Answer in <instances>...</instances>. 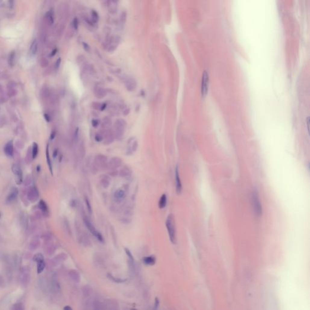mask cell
<instances>
[{
    "label": "cell",
    "mask_w": 310,
    "mask_h": 310,
    "mask_svg": "<svg viewBox=\"0 0 310 310\" xmlns=\"http://www.w3.org/2000/svg\"><path fill=\"white\" fill-rule=\"evenodd\" d=\"M165 225L171 242L173 244H175L176 242V228L174 218L172 214H169L168 216L165 221Z\"/></svg>",
    "instance_id": "6da1fadb"
},
{
    "label": "cell",
    "mask_w": 310,
    "mask_h": 310,
    "mask_svg": "<svg viewBox=\"0 0 310 310\" xmlns=\"http://www.w3.org/2000/svg\"><path fill=\"white\" fill-rule=\"evenodd\" d=\"M83 222H84L85 226L86 227L87 230L91 233V234L93 236H95L99 242H100L101 243H104V239L102 234L96 230V228H95V227L94 226L93 223L90 221V220L89 219V218L87 217L86 215H84V216H83Z\"/></svg>",
    "instance_id": "7a4b0ae2"
},
{
    "label": "cell",
    "mask_w": 310,
    "mask_h": 310,
    "mask_svg": "<svg viewBox=\"0 0 310 310\" xmlns=\"http://www.w3.org/2000/svg\"><path fill=\"white\" fill-rule=\"evenodd\" d=\"M30 280V271L27 267H23L19 273V282L23 287H27Z\"/></svg>",
    "instance_id": "3957f363"
},
{
    "label": "cell",
    "mask_w": 310,
    "mask_h": 310,
    "mask_svg": "<svg viewBox=\"0 0 310 310\" xmlns=\"http://www.w3.org/2000/svg\"><path fill=\"white\" fill-rule=\"evenodd\" d=\"M252 201L253 204V207L255 214L259 217L262 215V207L261 204L259 193L257 190H254L252 194Z\"/></svg>",
    "instance_id": "277c9868"
},
{
    "label": "cell",
    "mask_w": 310,
    "mask_h": 310,
    "mask_svg": "<svg viewBox=\"0 0 310 310\" xmlns=\"http://www.w3.org/2000/svg\"><path fill=\"white\" fill-rule=\"evenodd\" d=\"M108 159L106 156L102 154L97 155L94 158V165L96 168L104 170L107 168Z\"/></svg>",
    "instance_id": "5b68a950"
},
{
    "label": "cell",
    "mask_w": 310,
    "mask_h": 310,
    "mask_svg": "<svg viewBox=\"0 0 310 310\" xmlns=\"http://www.w3.org/2000/svg\"><path fill=\"white\" fill-rule=\"evenodd\" d=\"M33 260L36 264L37 273L41 274L45 267L44 258L41 253H36L33 256Z\"/></svg>",
    "instance_id": "8992f818"
},
{
    "label": "cell",
    "mask_w": 310,
    "mask_h": 310,
    "mask_svg": "<svg viewBox=\"0 0 310 310\" xmlns=\"http://www.w3.org/2000/svg\"><path fill=\"white\" fill-rule=\"evenodd\" d=\"M208 84H209V76L206 70H204L202 74V84H201V93L202 97H205L207 93L208 89Z\"/></svg>",
    "instance_id": "52a82bcc"
},
{
    "label": "cell",
    "mask_w": 310,
    "mask_h": 310,
    "mask_svg": "<svg viewBox=\"0 0 310 310\" xmlns=\"http://www.w3.org/2000/svg\"><path fill=\"white\" fill-rule=\"evenodd\" d=\"M12 170L15 176V180L17 185H20L23 182V175L21 167L18 164H14L12 167Z\"/></svg>",
    "instance_id": "ba28073f"
},
{
    "label": "cell",
    "mask_w": 310,
    "mask_h": 310,
    "mask_svg": "<svg viewBox=\"0 0 310 310\" xmlns=\"http://www.w3.org/2000/svg\"><path fill=\"white\" fill-rule=\"evenodd\" d=\"M122 159L119 157H113L108 161L107 164V168L110 170H115L122 165Z\"/></svg>",
    "instance_id": "9c48e42d"
},
{
    "label": "cell",
    "mask_w": 310,
    "mask_h": 310,
    "mask_svg": "<svg viewBox=\"0 0 310 310\" xmlns=\"http://www.w3.org/2000/svg\"><path fill=\"white\" fill-rule=\"evenodd\" d=\"M175 181H176V193L178 195H180L181 193V192H182V186L181 180H180V178L178 165H176V169H175Z\"/></svg>",
    "instance_id": "30bf717a"
},
{
    "label": "cell",
    "mask_w": 310,
    "mask_h": 310,
    "mask_svg": "<svg viewBox=\"0 0 310 310\" xmlns=\"http://www.w3.org/2000/svg\"><path fill=\"white\" fill-rule=\"evenodd\" d=\"M126 196V192L122 190V189H117L115 191L113 195V198L114 201L117 203L120 204L123 201V200L125 199Z\"/></svg>",
    "instance_id": "8fae6325"
},
{
    "label": "cell",
    "mask_w": 310,
    "mask_h": 310,
    "mask_svg": "<svg viewBox=\"0 0 310 310\" xmlns=\"http://www.w3.org/2000/svg\"><path fill=\"white\" fill-rule=\"evenodd\" d=\"M18 195V190L16 187H13L11 189L9 195H8L6 202L8 204H12L14 202L17 198Z\"/></svg>",
    "instance_id": "7c38bea8"
},
{
    "label": "cell",
    "mask_w": 310,
    "mask_h": 310,
    "mask_svg": "<svg viewBox=\"0 0 310 310\" xmlns=\"http://www.w3.org/2000/svg\"><path fill=\"white\" fill-rule=\"evenodd\" d=\"M27 198H28V199L32 202H36L38 200L39 192L36 187H33L30 188V189L29 190L28 194H27Z\"/></svg>",
    "instance_id": "4fadbf2b"
},
{
    "label": "cell",
    "mask_w": 310,
    "mask_h": 310,
    "mask_svg": "<svg viewBox=\"0 0 310 310\" xmlns=\"http://www.w3.org/2000/svg\"><path fill=\"white\" fill-rule=\"evenodd\" d=\"M4 152L5 155L9 158H12L14 155V141L12 140L9 141L5 146Z\"/></svg>",
    "instance_id": "5bb4252c"
},
{
    "label": "cell",
    "mask_w": 310,
    "mask_h": 310,
    "mask_svg": "<svg viewBox=\"0 0 310 310\" xmlns=\"http://www.w3.org/2000/svg\"><path fill=\"white\" fill-rule=\"evenodd\" d=\"M132 174V170L127 166L123 167L118 172V174L122 178H129Z\"/></svg>",
    "instance_id": "9a60e30c"
},
{
    "label": "cell",
    "mask_w": 310,
    "mask_h": 310,
    "mask_svg": "<svg viewBox=\"0 0 310 310\" xmlns=\"http://www.w3.org/2000/svg\"><path fill=\"white\" fill-rule=\"evenodd\" d=\"M129 147L126 151V155H131L133 153H134L138 149V144L136 141H130L129 142Z\"/></svg>",
    "instance_id": "2e32d148"
},
{
    "label": "cell",
    "mask_w": 310,
    "mask_h": 310,
    "mask_svg": "<svg viewBox=\"0 0 310 310\" xmlns=\"http://www.w3.org/2000/svg\"><path fill=\"white\" fill-rule=\"evenodd\" d=\"M110 177L107 174H103L99 179V183L104 189H107L110 185Z\"/></svg>",
    "instance_id": "e0dca14e"
},
{
    "label": "cell",
    "mask_w": 310,
    "mask_h": 310,
    "mask_svg": "<svg viewBox=\"0 0 310 310\" xmlns=\"http://www.w3.org/2000/svg\"><path fill=\"white\" fill-rule=\"evenodd\" d=\"M38 207H39V210H41V211L42 212V213L43 214V215H44L45 216H47L49 215V207H48L47 204L44 200L41 199L39 201V204H38Z\"/></svg>",
    "instance_id": "ac0fdd59"
},
{
    "label": "cell",
    "mask_w": 310,
    "mask_h": 310,
    "mask_svg": "<svg viewBox=\"0 0 310 310\" xmlns=\"http://www.w3.org/2000/svg\"><path fill=\"white\" fill-rule=\"evenodd\" d=\"M45 156H46V161L47 163L49 168V170L52 174H53V167H52V163L50 159V156L49 153V145L47 144L46 147V150H45Z\"/></svg>",
    "instance_id": "d6986e66"
},
{
    "label": "cell",
    "mask_w": 310,
    "mask_h": 310,
    "mask_svg": "<svg viewBox=\"0 0 310 310\" xmlns=\"http://www.w3.org/2000/svg\"><path fill=\"white\" fill-rule=\"evenodd\" d=\"M143 262L146 265L152 266L156 263V258L154 256H146L143 258Z\"/></svg>",
    "instance_id": "ffe728a7"
},
{
    "label": "cell",
    "mask_w": 310,
    "mask_h": 310,
    "mask_svg": "<svg viewBox=\"0 0 310 310\" xmlns=\"http://www.w3.org/2000/svg\"><path fill=\"white\" fill-rule=\"evenodd\" d=\"M167 204V195L165 194H163L161 195V196L159 199V203H158V207L160 209H163L166 207Z\"/></svg>",
    "instance_id": "44dd1931"
},
{
    "label": "cell",
    "mask_w": 310,
    "mask_h": 310,
    "mask_svg": "<svg viewBox=\"0 0 310 310\" xmlns=\"http://www.w3.org/2000/svg\"><path fill=\"white\" fill-rule=\"evenodd\" d=\"M38 43L36 39H34L30 45V53L32 56H33L36 54L37 50H38Z\"/></svg>",
    "instance_id": "7402d4cb"
},
{
    "label": "cell",
    "mask_w": 310,
    "mask_h": 310,
    "mask_svg": "<svg viewBox=\"0 0 310 310\" xmlns=\"http://www.w3.org/2000/svg\"><path fill=\"white\" fill-rule=\"evenodd\" d=\"M31 152H32V159H35L37 157L38 154V145L37 144L36 142H33V144L32 145V148L31 149Z\"/></svg>",
    "instance_id": "603a6c76"
},
{
    "label": "cell",
    "mask_w": 310,
    "mask_h": 310,
    "mask_svg": "<svg viewBox=\"0 0 310 310\" xmlns=\"http://www.w3.org/2000/svg\"><path fill=\"white\" fill-rule=\"evenodd\" d=\"M39 246V241L38 239H35L30 242V245H29V249L33 251V250H36Z\"/></svg>",
    "instance_id": "cb8c5ba5"
},
{
    "label": "cell",
    "mask_w": 310,
    "mask_h": 310,
    "mask_svg": "<svg viewBox=\"0 0 310 310\" xmlns=\"http://www.w3.org/2000/svg\"><path fill=\"white\" fill-rule=\"evenodd\" d=\"M127 87L128 90L130 91H132V90H135V89L136 88L135 81L132 79L129 80L127 82Z\"/></svg>",
    "instance_id": "d4e9b609"
},
{
    "label": "cell",
    "mask_w": 310,
    "mask_h": 310,
    "mask_svg": "<svg viewBox=\"0 0 310 310\" xmlns=\"http://www.w3.org/2000/svg\"><path fill=\"white\" fill-rule=\"evenodd\" d=\"M15 53L14 51L11 52L9 58H8V63L11 67H13L14 66L15 63Z\"/></svg>",
    "instance_id": "484cf974"
},
{
    "label": "cell",
    "mask_w": 310,
    "mask_h": 310,
    "mask_svg": "<svg viewBox=\"0 0 310 310\" xmlns=\"http://www.w3.org/2000/svg\"><path fill=\"white\" fill-rule=\"evenodd\" d=\"M107 277H108L110 280H111V281H113V282H116V283H123V282H126V279L124 280V279H119V278L115 277H114L113 276H112V275H111V274H110V273H108V274H107Z\"/></svg>",
    "instance_id": "4316f807"
},
{
    "label": "cell",
    "mask_w": 310,
    "mask_h": 310,
    "mask_svg": "<svg viewBox=\"0 0 310 310\" xmlns=\"http://www.w3.org/2000/svg\"><path fill=\"white\" fill-rule=\"evenodd\" d=\"M46 18L49 22L50 24H53L54 22V18H53V11L51 9L46 14Z\"/></svg>",
    "instance_id": "83f0119b"
},
{
    "label": "cell",
    "mask_w": 310,
    "mask_h": 310,
    "mask_svg": "<svg viewBox=\"0 0 310 310\" xmlns=\"http://www.w3.org/2000/svg\"><path fill=\"white\" fill-rule=\"evenodd\" d=\"M84 201H85V203H86V207H87V209L89 211V213L90 214H92V205H91V203H90V201L89 200V199L86 196L84 198Z\"/></svg>",
    "instance_id": "f1b7e54d"
},
{
    "label": "cell",
    "mask_w": 310,
    "mask_h": 310,
    "mask_svg": "<svg viewBox=\"0 0 310 310\" xmlns=\"http://www.w3.org/2000/svg\"><path fill=\"white\" fill-rule=\"evenodd\" d=\"M125 252L130 261V262H132V264H134V262H135V259H134V258H133V256L132 255V253H131V252L130 251L129 249H127V248H126L125 249Z\"/></svg>",
    "instance_id": "f546056e"
},
{
    "label": "cell",
    "mask_w": 310,
    "mask_h": 310,
    "mask_svg": "<svg viewBox=\"0 0 310 310\" xmlns=\"http://www.w3.org/2000/svg\"><path fill=\"white\" fill-rule=\"evenodd\" d=\"M12 310H24V306L21 302L17 303L13 306Z\"/></svg>",
    "instance_id": "4dcf8cb0"
},
{
    "label": "cell",
    "mask_w": 310,
    "mask_h": 310,
    "mask_svg": "<svg viewBox=\"0 0 310 310\" xmlns=\"http://www.w3.org/2000/svg\"><path fill=\"white\" fill-rule=\"evenodd\" d=\"M159 305V299L158 297H156L155 299V306L153 308V310H158Z\"/></svg>",
    "instance_id": "1f68e13d"
},
{
    "label": "cell",
    "mask_w": 310,
    "mask_h": 310,
    "mask_svg": "<svg viewBox=\"0 0 310 310\" xmlns=\"http://www.w3.org/2000/svg\"><path fill=\"white\" fill-rule=\"evenodd\" d=\"M5 286V280L4 277L0 274V287H4Z\"/></svg>",
    "instance_id": "d6a6232c"
},
{
    "label": "cell",
    "mask_w": 310,
    "mask_h": 310,
    "mask_svg": "<svg viewBox=\"0 0 310 310\" xmlns=\"http://www.w3.org/2000/svg\"><path fill=\"white\" fill-rule=\"evenodd\" d=\"M95 138L97 142H101L103 140V137L101 135H96Z\"/></svg>",
    "instance_id": "836d02e7"
},
{
    "label": "cell",
    "mask_w": 310,
    "mask_h": 310,
    "mask_svg": "<svg viewBox=\"0 0 310 310\" xmlns=\"http://www.w3.org/2000/svg\"><path fill=\"white\" fill-rule=\"evenodd\" d=\"M78 130H79V129H78V128H77V130H75V134H74V139H75V140L76 141H78V135H79V134H78V133H79V131H78Z\"/></svg>",
    "instance_id": "e575fe53"
},
{
    "label": "cell",
    "mask_w": 310,
    "mask_h": 310,
    "mask_svg": "<svg viewBox=\"0 0 310 310\" xmlns=\"http://www.w3.org/2000/svg\"><path fill=\"white\" fill-rule=\"evenodd\" d=\"M73 24H74V28H75V29H78V20H77V18H75V19H74V22H73Z\"/></svg>",
    "instance_id": "d590c367"
},
{
    "label": "cell",
    "mask_w": 310,
    "mask_h": 310,
    "mask_svg": "<svg viewBox=\"0 0 310 310\" xmlns=\"http://www.w3.org/2000/svg\"><path fill=\"white\" fill-rule=\"evenodd\" d=\"M110 174L111 176H116L118 174V172L115 170H111V171L110 172Z\"/></svg>",
    "instance_id": "8d00e7d4"
},
{
    "label": "cell",
    "mask_w": 310,
    "mask_h": 310,
    "mask_svg": "<svg viewBox=\"0 0 310 310\" xmlns=\"http://www.w3.org/2000/svg\"><path fill=\"white\" fill-rule=\"evenodd\" d=\"M60 63H61V58H59V59L57 60L56 63V64H55V67H56V69H58V68H59V65H60Z\"/></svg>",
    "instance_id": "74e56055"
},
{
    "label": "cell",
    "mask_w": 310,
    "mask_h": 310,
    "mask_svg": "<svg viewBox=\"0 0 310 310\" xmlns=\"http://www.w3.org/2000/svg\"><path fill=\"white\" fill-rule=\"evenodd\" d=\"M44 118H45V119L46 120V121H47V122H50V116H49V114H47L45 113V114H44Z\"/></svg>",
    "instance_id": "f35d334b"
},
{
    "label": "cell",
    "mask_w": 310,
    "mask_h": 310,
    "mask_svg": "<svg viewBox=\"0 0 310 310\" xmlns=\"http://www.w3.org/2000/svg\"><path fill=\"white\" fill-rule=\"evenodd\" d=\"M92 125H93V127H97V126H98V121L93 120V121H92Z\"/></svg>",
    "instance_id": "ab89813d"
},
{
    "label": "cell",
    "mask_w": 310,
    "mask_h": 310,
    "mask_svg": "<svg viewBox=\"0 0 310 310\" xmlns=\"http://www.w3.org/2000/svg\"><path fill=\"white\" fill-rule=\"evenodd\" d=\"M55 135H56V133H55V132H52V133H51V135H50V139H51V140H53V139L55 138Z\"/></svg>",
    "instance_id": "60d3db41"
},
{
    "label": "cell",
    "mask_w": 310,
    "mask_h": 310,
    "mask_svg": "<svg viewBox=\"0 0 310 310\" xmlns=\"http://www.w3.org/2000/svg\"><path fill=\"white\" fill-rule=\"evenodd\" d=\"M58 150H56H56H54L53 153V158H56V156H58Z\"/></svg>",
    "instance_id": "b9f144b4"
},
{
    "label": "cell",
    "mask_w": 310,
    "mask_h": 310,
    "mask_svg": "<svg viewBox=\"0 0 310 310\" xmlns=\"http://www.w3.org/2000/svg\"><path fill=\"white\" fill-rule=\"evenodd\" d=\"M63 310H73V309H72V307H70V306L67 305V306H66L64 307Z\"/></svg>",
    "instance_id": "7bdbcfd3"
},
{
    "label": "cell",
    "mask_w": 310,
    "mask_h": 310,
    "mask_svg": "<svg viewBox=\"0 0 310 310\" xmlns=\"http://www.w3.org/2000/svg\"><path fill=\"white\" fill-rule=\"evenodd\" d=\"M56 52H57V49H54V50H53L52 51V52L51 53V55H51V56H54V55H55L56 54Z\"/></svg>",
    "instance_id": "ee69618b"
},
{
    "label": "cell",
    "mask_w": 310,
    "mask_h": 310,
    "mask_svg": "<svg viewBox=\"0 0 310 310\" xmlns=\"http://www.w3.org/2000/svg\"><path fill=\"white\" fill-rule=\"evenodd\" d=\"M9 7L11 8H13V7H14V2H12V1H10V2H9Z\"/></svg>",
    "instance_id": "f6af8a7d"
},
{
    "label": "cell",
    "mask_w": 310,
    "mask_h": 310,
    "mask_svg": "<svg viewBox=\"0 0 310 310\" xmlns=\"http://www.w3.org/2000/svg\"><path fill=\"white\" fill-rule=\"evenodd\" d=\"M131 310H137V309H132Z\"/></svg>",
    "instance_id": "bcb514c9"
}]
</instances>
